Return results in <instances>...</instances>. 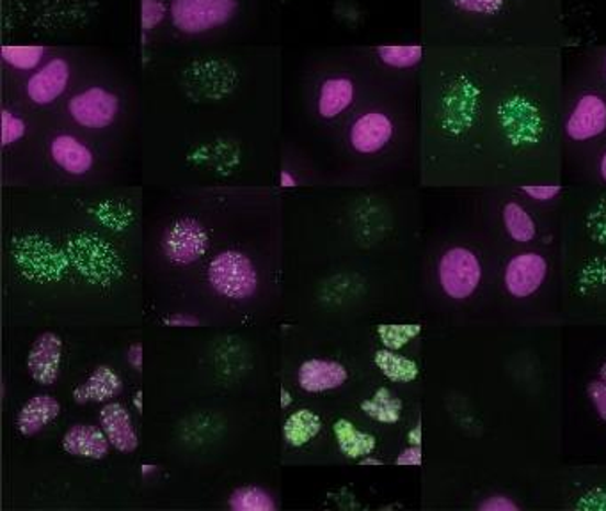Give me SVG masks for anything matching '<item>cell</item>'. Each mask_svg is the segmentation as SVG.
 <instances>
[{"label": "cell", "instance_id": "cb8c5ba5", "mask_svg": "<svg viewBox=\"0 0 606 511\" xmlns=\"http://www.w3.org/2000/svg\"><path fill=\"white\" fill-rule=\"evenodd\" d=\"M229 508L234 511H276L271 493L260 487H240L229 496Z\"/></svg>", "mask_w": 606, "mask_h": 511}, {"label": "cell", "instance_id": "7402d4cb", "mask_svg": "<svg viewBox=\"0 0 606 511\" xmlns=\"http://www.w3.org/2000/svg\"><path fill=\"white\" fill-rule=\"evenodd\" d=\"M2 61L19 71H36L47 54V48L40 45H4Z\"/></svg>", "mask_w": 606, "mask_h": 511}, {"label": "cell", "instance_id": "d4e9b609", "mask_svg": "<svg viewBox=\"0 0 606 511\" xmlns=\"http://www.w3.org/2000/svg\"><path fill=\"white\" fill-rule=\"evenodd\" d=\"M378 56L390 68L406 70V68H413L422 61L424 48L418 47V45H407V47L386 45V47L378 48Z\"/></svg>", "mask_w": 606, "mask_h": 511}, {"label": "cell", "instance_id": "4dcf8cb0", "mask_svg": "<svg viewBox=\"0 0 606 511\" xmlns=\"http://www.w3.org/2000/svg\"><path fill=\"white\" fill-rule=\"evenodd\" d=\"M523 192L536 201H551L560 192L559 185H527Z\"/></svg>", "mask_w": 606, "mask_h": 511}, {"label": "cell", "instance_id": "e575fe53", "mask_svg": "<svg viewBox=\"0 0 606 511\" xmlns=\"http://www.w3.org/2000/svg\"><path fill=\"white\" fill-rule=\"evenodd\" d=\"M169 323L173 326L183 327V326H197L198 320L194 317H183V315H175V317L168 318Z\"/></svg>", "mask_w": 606, "mask_h": 511}, {"label": "cell", "instance_id": "52a82bcc", "mask_svg": "<svg viewBox=\"0 0 606 511\" xmlns=\"http://www.w3.org/2000/svg\"><path fill=\"white\" fill-rule=\"evenodd\" d=\"M548 263L536 252H525L508 261L505 288L516 298H527L545 283Z\"/></svg>", "mask_w": 606, "mask_h": 511}, {"label": "cell", "instance_id": "1f68e13d", "mask_svg": "<svg viewBox=\"0 0 606 511\" xmlns=\"http://www.w3.org/2000/svg\"><path fill=\"white\" fill-rule=\"evenodd\" d=\"M482 511H518V504H514L513 501L508 498H502V496H496V498L485 499L482 502Z\"/></svg>", "mask_w": 606, "mask_h": 511}, {"label": "cell", "instance_id": "8fae6325", "mask_svg": "<svg viewBox=\"0 0 606 511\" xmlns=\"http://www.w3.org/2000/svg\"><path fill=\"white\" fill-rule=\"evenodd\" d=\"M349 378L346 366L326 359H308L299 367L298 382L306 393H326L338 389Z\"/></svg>", "mask_w": 606, "mask_h": 511}, {"label": "cell", "instance_id": "5b68a950", "mask_svg": "<svg viewBox=\"0 0 606 511\" xmlns=\"http://www.w3.org/2000/svg\"><path fill=\"white\" fill-rule=\"evenodd\" d=\"M164 252L175 265H192L206 254L209 235L194 219H180L164 235Z\"/></svg>", "mask_w": 606, "mask_h": 511}, {"label": "cell", "instance_id": "4fadbf2b", "mask_svg": "<svg viewBox=\"0 0 606 511\" xmlns=\"http://www.w3.org/2000/svg\"><path fill=\"white\" fill-rule=\"evenodd\" d=\"M50 155L54 162L71 177H82L93 168L94 157L91 149L74 135L61 134L54 137Z\"/></svg>", "mask_w": 606, "mask_h": 511}, {"label": "cell", "instance_id": "7a4b0ae2", "mask_svg": "<svg viewBox=\"0 0 606 511\" xmlns=\"http://www.w3.org/2000/svg\"><path fill=\"white\" fill-rule=\"evenodd\" d=\"M237 8V0H171V20L180 33L197 36L228 24Z\"/></svg>", "mask_w": 606, "mask_h": 511}, {"label": "cell", "instance_id": "ac0fdd59", "mask_svg": "<svg viewBox=\"0 0 606 511\" xmlns=\"http://www.w3.org/2000/svg\"><path fill=\"white\" fill-rule=\"evenodd\" d=\"M333 433H335L336 444L340 447L341 455H346L352 461H361L364 456L372 455L373 450L378 446L373 435L358 430L349 419H338L333 427Z\"/></svg>", "mask_w": 606, "mask_h": 511}, {"label": "cell", "instance_id": "277c9868", "mask_svg": "<svg viewBox=\"0 0 606 511\" xmlns=\"http://www.w3.org/2000/svg\"><path fill=\"white\" fill-rule=\"evenodd\" d=\"M68 112L77 125L89 130H102L116 122L120 98L105 88L93 86L71 96Z\"/></svg>", "mask_w": 606, "mask_h": 511}, {"label": "cell", "instance_id": "9c48e42d", "mask_svg": "<svg viewBox=\"0 0 606 511\" xmlns=\"http://www.w3.org/2000/svg\"><path fill=\"white\" fill-rule=\"evenodd\" d=\"M61 357L63 341L59 336L54 332H43L42 336H37L27 357L31 377L42 386H52L59 377Z\"/></svg>", "mask_w": 606, "mask_h": 511}, {"label": "cell", "instance_id": "30bf717a", "mask_svg": "<svg viewBox=\"0 0 606 511\" xmlns=\"http://www.w3.org/2000/svg\"><path fill=\"white\" fill-rule=\"evenodd\" d=\"M606 130V102L597 94H583L571 112L565 132L573 140L594 139Z\"/></svg>", "mask_w": 606, "mask_h": 511}, {"label": "cell", "instance_id": "9a60e30c", "mask_svg": "<svg viewBox=\"0 0 606 511\" xmlns=\"http://www.w3.org/2000/svg\"><path fill=\"white\" fill-rule=\"evenodd\" d=\"M59 415H61V405L56 398L48 395H37L31 398L20 410L19 418H16V428H19L22 435L31 438V435L42 432L43 428L48 427Z\"/></svg>", "mask_w": 606, "mask_h": 511}, {"label": "cell", "instance_id": "603a6c76", "mask_svg": "<svg viewBox=\"0 0 606 511\" xmlns=\"http://www.w3.org/2000/svg\"><path fill=\"white\" fill-rule=\"evenodd\" d=\"M504 224L508 237L516 242H532L536 238V223L518 203H507L504 208Z\"/></svg>", "mask_w": 606, "mask_h": 511}, {"label": "cell", "instance_id": "74e56055", "mask_svg": "<svg viewBox=\"0 0 606 511\" xmlns=\"http://www.w3.org/2000/svg\"><path fill=\"white\" fill-rule=\"evenodd\" d=\"M290 404H292V398H290L289 390L281 389V407H283V409H287Z\"/></svg>", "mask_w": 606, "mask_h": 511}, {"label": "cell", "instance_id": "2e32d148", "mask_svg": "<svg viewBox=\"0 0 606 511\" xmlns=\"http://www.w3.org/2000/svg\"><path fill=\"white\" fill-rule=\"evenodd\" d=\"M355 82L347 77H332L322 82L318 91V114L324 120H335L355 102Z\"/></svg>", "mask_w": 606, "mask_h": 511}, {"label": "cell", "instance_id": "6da1fadb", "mask_svg": "<svg viewBox=\"0 0 606 511\" xmlns=\"http://www.w3.org/2000/svg\"><path fill=\"white\" fill-rule=\"evenodd\" d=\"M209 283L221 297L246 300L258 289L257 266L243 252H220L209 265Z\"/></svg>", "mask_w": 606, "mask_h": 511}, {"label": "cell", "instance_id": "f1b7e54d", "mask_svg": "<svg viewBox=\"0 0 606 511\" xmlns=\"http://www.w3.org/2000/svg\"><path fill=\"white\" fill-rule=\"evenodd\" d=\"M456 8L467 13L496 14L504 8L505 0H452Z\"/></svg>", "mask_w": 606, "mask_h": 511}, {"label": "cell", "instance_id": "ab89813d", "mask_svg": "<svg viewBox=\"0 0 606 511\" xmlns=\"http://www.w3.org/2000/svg\"><path fill=\"white\" fill-rule=\"evenodd\" d=\"M599 172H602V178L606 182V154L603 155L602 162H599Z\"/></svg>", "mask_w": 606, "mask_h": 511}, {"label": "cell", "instance_id": "ffe728a7", "mask_svg": "<svg viewBox=\"0 0 606 511\" xmlns=\"http://www.w3.org/2000/svg\"><path fill=\"white\" fill-rule=\"evenodd\" d=\"M373 363L381 370L388 381L396 382V384H407V382L416 381V377H418V366H416L415 361L399 355L395 350H378Z\"/></svg>", "mask_w": 606, "mask_h": 511}, {"label": "cell", "instance_id": "ba28073f", "mask_svg": "<svg viewBox=\"0 0 606 511\" xmlns=\"http://www.w3.org/2000/svg\"><path fill=\"white\" fill-rule=\"evenodd\" d=\"M393 123L383 112H367L350 126V146L358 154H378L392 140Z\"/></svg>", "mask_w": 606, "mask_h": 511}, {"label": "cell", "instance_id": "d6986e66", "mask_svg": "<svg viewBox=\"0 0 606 511\" xmlns=\"http://www.w3.org/2000/svg\"><path fill=\"white\" fill-rule=\"evenodd\" d=\"M322 430V419L313 410L301 409L287 418L283 438L292 447L306 446Z\"/></svg>", "mask_w": 606, "mask_h": 511}, {"label": "cell", "instance_id": "8d00e7d4", "mask_svg": "<svg viewBox=\"0 0 606 511\" xmlns=\"http://www.w3.org/2000/svg\"><path fill=\"white\" fill-rule=\"evenodd\" d=\"M407 439H409L411 446H420L422 442V428L415 427L413 430H411L409 435H407Z\"/></svg>", "mask_w": 606, "mask_h": 511}, {"label": "cell", "instance_id": "60d3db41", "mask_svg": "<svg viewBox=\"0 0 606 511\" xmlns=\"http://www.w3.org/2000/svg\"><path fill=\"white\" fill-rule=\"evenodd\" d=\"M599 375H602V381L606 382V363L603 364L602 372H599Z\"/></svg>", "mask_w": 606, "mask_h": 511}, {"label": "cell", "instance_id": "d590c367", "mask_svg": "<svg viewBox=\"0 0 606 511\" xmlns=\"http://www.w3.org/2000/svg\"><path fill=\"white\" fill-rule=\"evenodd\" d=\"M280 185L287 186V189H292V186L298 185V180H295L294 174H292V172L281 171Z\"/></svg>", "mask_w": 606, "mask_h": 511}, {"label": "cell", "instance_id": "44dd1931", "mask_svg": "<svg viewBox=\"0 0 606 511\" xmlns=\"http://www.w3.org/2000/svg\"><path fill=\"white\" fill-rule=\"evenodd\" d=\"M361 410L378 423L395 424L401 419L402 401L392 395V390L381 387L372 398L361 404Z\"/></svg>", "mask_w": 606, "mask_h": 511}, {"label": "cell", "instance_id": "5bb4252c", "mask_svg": "<svg viewBox=\"0 0 606 511\" xmlns=\"http://www.w3.org/2000/svg\"><path fill=\"white\" fill-rule=\"evenodd\" d=\"M108 435L103 433L102 428L91 427V424H75L63 438V450L80 458H91L100 461L109 453Z\"/></svg>", "mask_w": 606, "mask_h": 511}, {"label": "cell", "instance_id": "f35d334b", "mask_svg": "<svg viewBox=\"0 0 606 511\" xmlns=\"http://www.w3.org/2000/svg\"><path fill=\"white\" fill-rule=\"evenodd\" d=\"M361 464L363 465H381V461H378V458H372V456H364V458H361Z\"/></svg>", "mask_w": 606, "mask_h": 511}, {"label": "cell", "instance_id": "3957f363", "mask_svg": "<svg viewBox=\"0 0 606 511\" xmlns=\"http://www.w3.org/2000/svg\"><path fill=\"white\" fill-rule=\"evenodd\" d=\"M481 280V261L464 247H453L439 261V283L453 300H464L473 295Z\"/></svg>", "mask_w": 606, "mask_h": 511}, {"label": "cell", "instance_id": "7c38bea8", "mask_svg": "<svg viewBox=\"0 0 606 511\" xmlns=\"http://www.w3.org/2000/svg\"><path fill=\"white\" fill-rule=\"evenodd\" d=\"M100 428L117 451L134 453L137 450L139 441H137L136 428L132 424L128 410L122 404L112 401L100 410Z\"/></svg>", "mask_w": 606, "mask_h": 511}, {"label": "cell", "instance_id": "836d02e7", "mask_svg": "<svg viewBox=\"0 0 606 511\" xmlns=\"http://www.w3.org/2000/svg\"><path fill=\"white\" fill-rule=\"evenodd\" d=\"M126 357H128V364L139 372L141 366H143V347L139 343L132 344Z\"/></svg>", "mask_w": 606, "mask_h": 511}, {"label": "cell", "instance_id": "d6a6232c", "mask_svg": "<svg viewBox=\"0 0 606 511\" xmlns=\"http://www.w3.org/2000/svg\"><path fill=\"white\" fill-rule=\"evenodd\" d=\"M422 464V450L420 446H411L407 450L402 451L399 458H396V465H420Z\"/></svg>", "mask_w": 606, "mask_h": 511}, {"label": "cell", "instance_id": "e0dca14e", "mask_svg": "<svg viewBox=\"0 0 606 511\" xmlns=\"http://www.w3.org/2000/svg\"><path fill=\"white\" fill-rule=\"evenodd\" d=\"M122 390V378L112 372L109 366H99L89 375L85 384H80L74 390V398L77 404H103L120 395Z\"/></svg>", "mask_w": 606, "mask_h": 511}, {"label": "cell", "instance_id": "8992f818", "mask_svg": "<svg viewBox=\"0 0 606 511\" xmlns=\"http://www.w3.org/2000/svg\"><path fill=\"white\" fill-rule=\"evenodd\" d=\"M71 68L63 57H54L40 66L25 84V94L36 105H50L65 94L70 84Z\"/></svg>", "mask_w": 606, "mask_h": 511}, {"label": "cell", "instance_id": "83f0119b", "mask_svg": "<svg viewBox=\"0 0 606 511\" xmlns=\"http://www.w3.org/2000/svg\"><path fill=\"white\" fill-rule=\"evenodd\" d=\"M25 132H27V125H25L24 120L4 109L2 111V146L8 148L14 143H19L24 137Z\"/></svg>", "mask_w": 606, "mask_h": 511}, {"label": "cell", "instance_id": "f546056e", "mask_svg": "<svg viewBox=\"0 0 606 511\" xmlns=\"http://www.w3.org/2000/svg\"><path fill=\"white\" fill-rule=\"evenodd\" d=\"M588 396H591L599 418L606 421V382H593L588 386Z\"/></svg>", "mask_w": 606, "mask_h": 511}, {"label": "cell", "instance_id": "4316f807", "mask_svg": "<svg viewBox=\"0 0 606 511\" xmlns=\"http://www.w3.org/2000/svg\"><path fill=\"white\" fill-rule=\"evenodd\" d=\"M166 14H168V5L164 0H141V29L145 33L162 24Z\"/></svg>", "mask_w": 606, "mask_h": 511}, {"label": "cell", "instance_id": "484cf974", "mask_svg": "<svg viewBox=\"0 0 606 511\" xmlns=\"http://www.w3.org/2000/svg\"><path fill=\"white\" fill-rule=\"evenodd\" d=\"M420 326H379L378 336L381 343L390 350H401L420 336Z\"/></svg>", "mask_w": 606, "mask_h": 511}]
</instances>
